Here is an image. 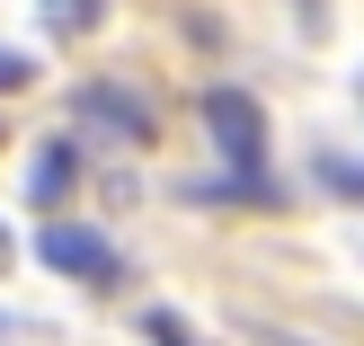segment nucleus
<instances>
[{
  "mask_svg": "<svg viewBox=\"0 0 364 346\" xmlns=\"http://www.w3.org/2000/svg\"><path fill=\"white\" fill-rule=\"evenodd\" d=\"M205 134L223 142L231 169H267V107L249 98V89H213L205 98Z\"/></svg>",
  "mask_w": 364,
  "mask_h": 346,
  "instance_id": "2",
  "label": "nucleus"
},
{
  "mask_svg": "<svg viewBox=\"0 0 364 346\" xmlns=\"http://www.w3.org/2000/svg\"><path fill=\"white\" fill-rule=\"evenodd\" d=\"M142 329H151V346H205V337H196L178 311H142Z\"/></svg>",
  "mask_w": 364,
  "mask_h": 346,
  "instance_id": "6",
  "label": "nucleus"
},
{
  "mask_svg": "<svg viewBox=\"0 0 364 346\" xmlns=\"http://www.w3.org/2000/svg\"><path fill=\"white\" fill-rule=\"evenodd\" d=\"M311 178H329V195H347V205H364V169H355V160L320 151V160H311Z\"/></svg>",
  "mask_w": 364,
  "mask_h": 346,
  "instance_id": "5",
  "label": "nucleus"
},
{
  "mask_svg": "<svg viewBox=\"0 0 364 346\" xmlns=\"http://www.w3.org/2000/svg\"><path fill=\"white\" fill-rule=\"evenodd\" d=\"M36 258H45L53 276H71V284H116V276H124L116 240L89 231V222H45V231H36Z\"/></svg>",
  "mask_w": 364,
  "mask_h": 346,
  "instance_id": "1",
  "label": "nucleus"
},
{
  "mask_svg": "<svg viewBox=\"0 0 364 346\" xmlns=\"http://www.w3.org/2000/svg\"><path fill=\"white\" fill-rule=\"evenodd\" d=\"M0 266H9V222H0Z\"/></svg>",
  "mask_w": 364,
  "mask_h": 346,
  "instance_id": "9",
  "label": "nucleus"
},
{
  "mask_svg": "<svg viewBox=\"0 0 364 346\" xmlns=\"http://www.w3.org/2000/svg\"><path fill=\"white\" fill-rule=\"evenodd\" d=\"M71 178H80V151H71V142H45V151H36L27 160V205H63V195H71Z\"/></svg>",
  "mask_w": 364,
  "mask_h": 346,
  "instance_id": "4",
  "label": "nucleus"
},
{
  "mask_svg": "<svg viewBox=\"0 0 364 346\" xmlns=\"http://www.w3.org/2000/svg\"><path fill=\"white\" fill-rule=\"evenodd\" d=\"M36 80V53H9V45H0V89H27Z\"/></svg>",
  "mask_w": 364,
  "mask_h": 346,
  "instance_id": "7",
  "label": "nucleus"
},
{
  "mask_svg": "<svg viewBox=\"0 0 364 346\" xmlns=\"http://www.w3.org/2000/svg\"><path fill=\"white\" fill-rule=\"evenodd\" d=\"M258 346H302V337H284V329H258Z\"/></svg>",
  "mask_w": 364,
  "mask_h": 346,
  "instance_id": "8",
  "label": "nucleus"
},
{
  "mask_svg": "<svg viewBox=\"0 0 364 346\" xmlns=\"http://www.w3.org/2000/svg\"><path fill=\"white\" fill-rule=\"evenodd\" d=\"M71 116H80L89 134H116V142H151V134H160L151 98H142V89H124V80H89L80 98H71Z\"/></svg>",
  "mask_w": 364,
  "mask_h": 346,
  "instance_id": "3",
  "label": "nucleus"
}]
</instances>
